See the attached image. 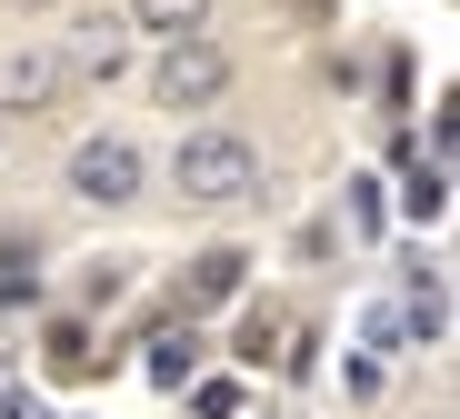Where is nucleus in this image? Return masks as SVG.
Returning <instances> with one entry per match:
<instances>
[{
    "label": "nucleus",
    "mask_w": 460,
    "mask_h": 419,
    "mask_svg": "<svg viewBox=\"0 0 460 419\" xmlns=\"http://www.w3.org/2000/svg\"><path fill=\"white\" fill-rule=\"evenodd\" d=\"M50 370H91V329H50Z\"/></svg>",
    "instance_id": "nucleus-10"
},
{
    "label": "nucleus",
    "mask_w": 460,
    "mask_h": 419,
    "mask_svg": "<svg viewBox=\"0 0 460 419\" xmlns=\"http://www.w3.org/2000/svg\"><path fill=\"white\" fill-rule=\"evenodd\" d=\"M440 200H450V170L420 160V170H411V220H440Z\"/></svg>",
    "instance_id": "nucleus-9"
},
{
    "label": "nucleus",
    "mask_w": 460,
    "mask_h": 419,
    "mask_svg": "<svg viewBox=\"0 0 460 419\" xmlns=\"http://www.w3.org/2000/svg\"><path fill=\"white\" fill-rule=\"evenodd\" d=\"M270 340H280V319H270V310H251V319H241V360H270Z\"/></svg>",
    "instance_id": "nucleus-11"
},
{
    "label": "nucleus",
    "mask_w": 460,
    "mask_h": 419,
    "mask_svg": "<svg viewBox=\"0 0 460 419\" xmlns=\"http://www.w3.org/2000/svg\"><path fill=\"white\" fill-rule=\"evenodd\" d=\"M251 280V249H200V260L181 270V310H230Z\"/></svg>",
    "instance_id": "nucleus-6"
},
{
    "label": "nucleus",
    "mask_w": 460,
    "mask_h": 419,
    "mask_svg": "<svg viewBox=\"0 0 460 419\" xmlns=\"http://www.w3.org/2000/svg\"><path fill=\"white\" fill-rule=\"evenodd\" d=\"M0 150H11V120H0Z\"/></svg>",
    "instance_id": "nucleus-14"
},
{
    "label": "nucleus",
    "mask_w": 460,
    "mask_h": 419,
    "mask_svg": "<svg viewBox=\"0 0 460 419\" xmlns=\"http://www.w3.org/2000/svg\"><path fill=\"white\" fill-rule=\"evenodd\" d=\"M11 11H50V0H11Z\"/></svg>",
    "instance_id": "nucleus-13"
},
{
    "label": "nucleus",
    "mask_w": 460,
    "mask_h": 419,
    "mask_svg": "<svg viewBox=\"0 0 460 419\" xmlns=\"http://www.w3.org/2000/svg\"><path fill=\"white\" fill-rule=\"evenodd\" d=\"M0 419H40V399H21V389H11V399H0Z\"/></svg>",
    "instance_id": "nucleus-12"
},
{
    "label": "nucleus",
    "mask_w": 460,
    "mask_h": 419,
    "mask_svg": "<svg viewBox=\"0 0 460 419\" xmlns=\"http://www.w3.org/2000/svg\"><path fill=\"white\" fill-rule=\"evenodd\" d=\"M70 100V80H60V50L50 40H21V50H0V120H40Z\"/></svg>",
    "instance_id": "nucleus-5"
},
{
    "label": "nucleus",
    "mask_w": 460,
    "mask_h": 419,
    "mask_svg": "<svg viewBox=\"0 0 460 419\" xmlns=\"http://www.w3.org/2000/svg\"><path fill=\"white\" fill-rule=\"evenodd\" d=\"M230 50L210 40V31H190V40H161V60H150V100L161 110H210V100H230Z\"/></svg>",
    "instance_id": "nucleus-3"
},
{
    "label": "nucleus",
    "mask_w": 460,
    "mask_h": 419,
    "mask_svg": "<svg viewBox=\"0 0 460 419\" xmlns=\"http://www.w3.org/2000/svg\"><path fill=\"white\" fill-rule=\"evenodd\" d=\"M430 419H440V409H430Z\"/></svg>",
    "instance_id": "nucleus-15"
},
{
    "label": "nucleus",
    "mask_w": 460,
    "mask_h": 419,
    "mask_svg": "<svg viewBox=\"0 0 460 419\" xmlns=\"http://www.w3.org/2000/svg\"><path fill=\"white\" fill-rule=\"evenodd\" d=\"M261 180L270 170L241 130H181V150H171V190L200 210H241V200H261Z\"/></svg>",
    "instance_id": "nucleus-1"
},
{
    "label": "nucleus",
    "mask_w": 460,
    "mask_h": 419,
    "mask_svg": "<svg viewBox=\"0 0 460 419\" xmlns=\"http://www.w3.org/2000/svg\"><path fill=\"white\" fill-rule=\"evenodd\" d=\"M50 50H60V80H70V91H111V80L130 70V50H140V31H130L120 11H81Z\"/></svg>",
    "instance_id": "nucleus-4"
},
{
    "label": "nucleus",
    "mask_w": 460,
    "mask_h": 419,
    "mask_svg": "<svg viewBox=\"0 0 460 419\" xmlns=\"http://www.w3.org/2000/svg\"><path fill=\"white\" fill-rule=\"evenodd\" d=\"M210 11L220 0H120V21L140 40H190V31H210Z\"/></svg>",
    "instance_id": "nucleus-7"
},
{
    "label": "nucleus",
    "mask_w": 460,
    "mask_h": 419,
    "mask_svg": "<svg viewBox=\"0 0 460 419\" xmlns=\"http://www.w3.org/2000/svg\"><path fill=\"white\" fill-rule=\"evenodd\" d=\"M190 360H200V340H190V319H181V329H161V340H150V380H161V389H181V380H190Z\"/></svg>",
    "instance_id": "nucleus-8"
},
{
    "label": "nucleus",
    "mask_w": 460,
    "mask_h": 419,
    "mask_svg": "<svg viewBox=\"0 0 460 419\" xmlns=\"http://www.w3.org/2000/svg\"><path fill=\"white\" fill-rule=\"evenodd\" d=\"M60 190L81 200V210H130V200L150 190V150H140L130 130H91V140H70Z\"/></svg>",
    "instance_id": "nucleus-2"
}]
</instances>
